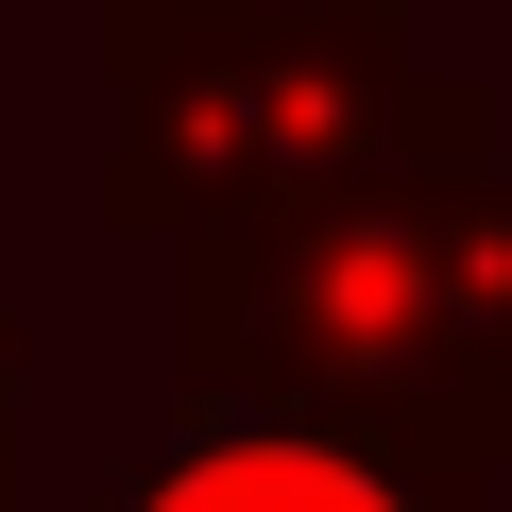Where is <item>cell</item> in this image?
<instances>
[{"mask_svg":"<svg viewBox=\"0 0 512 512\" xmlns=\"http://www.w3.org/2000/svg\"><path fill=\"white\" fill-rule=\"evenodd\" d=\"M137 512H410L359 444H291V427H256V444H205V461H171Z\"/></svg>","mask_w":512,"mask_h":512,"instance_id":"obj_1","label":"cell"}]
</instances>
